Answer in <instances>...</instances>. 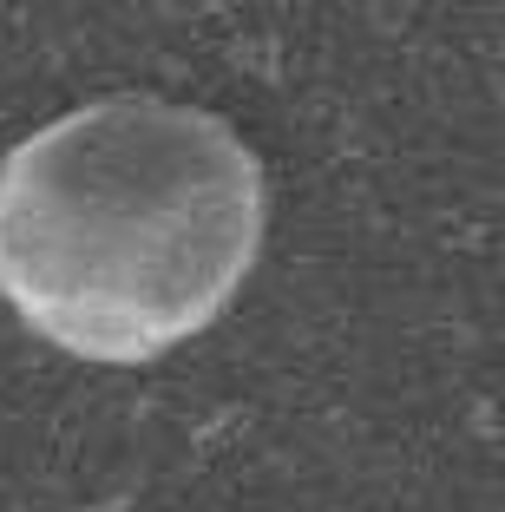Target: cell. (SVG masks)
I'll list each match as a JSON object with an SVG mask.
<instances>
[{
    "label": "cell",
    "instance_id": "1",
    "mask_svg": "<svg viewBox=\"0 0 505 512\" xmlns=\"http://www.w3.org/2000/svg\"><path fill=\"white\" fill-rule=\"evenodd\" d=\"M263 230V158L184 99L112 92L0 158V302L92 368L158 362L223 322Z\"/></svg>",
    "mask_w": 505,
    "mask_h": 512
}]
</instances>
